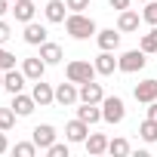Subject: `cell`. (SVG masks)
<instances>
[{
  "label": "cell",
  "mask_w": 157,
  "mask_h": 157,
  "mask_svg": "<svg viewBox=\"0 0 157 157\" xmlns=\"http://www.w3.org/2000/svg\"><path fill=\"white\" fill-rule=\"evenodd\" d=\"M34 108H37L34 96H25V93H16V96H13V111H16L19 117H28Z\"/></svg>",
  "instance_id": "20"
},
{
  "label": "cell",
  "mask_w": 157,
  "mask_h": 157,
  "mask_svg": "<svg viewBox=\"0 0 157 157\" xmlns=\"http://www.w3.org/2000/svg\"><path fill=\"white\" fill-rule=\"evenodd\" d=\"M108 142H111V139H108L105 132H90L83 145H86V154H90V157H99V154L108 151Z\"/></svg>",
  "instance_id": "13"
},
{
  "label": "cell",
  "mask_w": 157,
  "mask_h": 157,
  "mask_svg": "<svg viewBox=\"0 0 157 157\" xmlns=\"http://www.w3.org/2000/svg\"><path fill=\"white\" fill-rule=\"evenodd\" d=\"M25 43H31V46H40V43H46V37H49V31L43 28V25H37V22H28L25 25Z\"/></svg>",
  "instance_id": "15"
},
{
  "label": "cell",
  "mask_w": 157,
  "mask_h": 157,
  "mask_svg": "<svg viewBox=\"0 0 157 157\" xmlns=\"http://www.w3.org/2000/svg\"><path fill=\"white\" fill-rule=\"evenodd\" d=\"M132 96H136V102H142V105H148V102H154L157 99V80H142V83H136V90H132Z\"/></svg>",
  "instance_id": "10"
},
{
  "label": "cell",
  "mask_w": 157,
  "mask_h": 157,
  "mask_svg": "<svg viewBox=\"0 0 157 157\" xmlns=\"http://www.w3.org/2000/svg\"><path fill=\"white\" fill-rule=\"evenodd\" d=\"M10 68H16V56L0 46V71H10Z\"/></svg>",
  "instance_id": "28"
},
{
  "label": "cell",
  "mask_w": 157,
  "mask_h": 157,
  "mask_svg": "<svg viewBox=\"0 0 157 157\" xmlns=\"http://www.w3.org/2000/svg\"><path fill=\"white\" fill-rule=\"evenodd\" d=\"M10 10H13V6H10V0H0V16H6Z\"/></svg>",
  "instance_id": "36"
},
{
  "label": "cell",
  "mask_w": 157,
  "mask_h": 157,
  "mask_svg": "<svg viewBox=\"0 0 157 157\" xmlns=\"http://www.w3.org/2000/svg\"><path fill=\"white\" fill-rule=\"evenodd\" d=\"M93 65H96V71H99V74H105V77L117 71V59H114V52H111V49H102V52L96 56V62H93Z\"/></svg>",
  "instance_id": "16"
},
{
  "label": "cell",
  "mask_w": 157,
  "mask_h": 157,
  "mask_svg": "<svg viewBox=\"0 0 157 157\" xmlns=\"http://www.w3.org/2000/svg\"><path fill=\"white\" fill-rule=\"evenodd\" d=\"M108 154L126 157V154H129V142H126V139H111V142H108Z\"/></svg>",
  "instance_id": "24"
},
{
  "label": "cell",
  "mask_w": 157,
  "mask_h": 157,
  "mask_svg": "<svg viewBox=\"0 0 157 157\" xmlns=\"http://www.w3.org/2000/svg\"><path fill=\"white\" fill-rule=\"evenodd\" d=\"M46 154H49V157H68V145H65V142H52V145L46 148Z\"/></svg>",
  "instance_id": "30"
},
{
  "label": "cell",
  "mask_w": 157,
  "mask_h": 157,
  "mask_svg": "<svg viewBox=\"0 0 157 157\" xmlns=\"http://www.w3.org/2000/svg\"><path fill=\"white\" fill-rule=\"evenodd\" d=\"M139 49H142V52H148V56H151V52H157V25H154L148 34H142V40H139Z\"/></svg>",
  "instance_id": "23"
},
{
  "label": "cell",
  "mask_w": 157,
  "mask_h": 157,
  "mask_svg": "<svg viewBox=\"0 0 157 157\" xmlns=\"http://www.w3.org/2000/svg\"><path fill=\"white\" fill-rule=\"evenodd\" d=\"M56 102L65 105V108H68V105H77V102H80V90H77L71 80H68V83H59V86H56Z\"/></svg>",
  "instance_id": "7"
},
{
  "label": "cell",
  "mask_w": 157,
  "mask_h": 157,
  "mask_svg": "<svg viewBox=\"0 0 157 157\" xmlns=\"http://www.w3.org/2000/svg\"><path fill=\"white\" fill-rule=\"evenodd\" d=\"M68 3H65V0H49V3H46V19L52 22V25H65V19H68Z\"/></svg>",
  "instance_id": "18"
},
{
  "label": "cell",
  "mask_w": 157,
  "mask_h": 157,
  "mask_svg": "<svg viewBox=\"0 0 157 157\" xmlns=\"http://www.w3.org/2000/svg\"><path fill=\"white\" fill-rule=\"evenodd\" d=\"M77 117H80V120H86V123L93 126V123H99V120H102V108H99V105H90V102H83L80 108H77Z\"/></svg>",
  "instance_id": "22"
},
{
  "label": "cell",
  "mask_w": 157,
  "mask_h": 157,
  "mask_svg": "<svg viewBox=\"0 0 157 157\" xmlns=\"http://www.w3.org/2000/svg\"><path fill=\"white\" fill-rule=\"evenodd\" d=\"M126 117V105L120 96H105L102 99V120L105 123H120Z\"/></svg>",
  "instance_id": "3"
},
{
  "label": "cell",
  "mask_w": 157,
  "mask_h": 157,
  "mask_svg": "<svg viewBox=\"0 0 157 157\" xmlns=\"http://www.w3.org/2000/svg\"><path fill=\"white\" fill-rule=\"evenodd\" d=\"M16 117H19V114H16L13 108H0V129L10 132V129L16 126Z\"/></svg>",
  "instance_id": "26"
},
{
  "label": "cell",
  "mask_w": 157,
  "mask_h": 157,
  "mask_svg": "<svg viewBox=\"0 0 157 157\" xmlns=\"http://www.w3.org/2000/svg\"><path fill=\"white\" fill-rule=\"evenodd\" d=\"M139 22H142V16L136 10H123L117 16V31L120 34H132V31H139Z\"/></svg>",
  "instance_id": "11"
},
{
  "label": "cell",
  "mask_w": 157,
  "mask_h": 157,
  "mask_svg": "<svg viewBox=\"0 0 157 157\" xmlns=\"http://www.w3.org/2000/svg\"><path fill=\"white\" fill-rule=\"evenodd\" d=\"M139 136H142L145 142H157V120H151V117H148V120L139 126Z\"/></svg>",
  "instance_id": "25"
},
{
  "label": "cell",
  "mask_w": 157,
  "mask_h": 157,
  "mask_svg": "<svg viewBox=\"0 0 157 157\" xmlns=\"http://www.w3.org/2000/svg\"><path fill=\"white\" fill-rule=\"evenodd\" d=\"M86 136H90V123L86 120H71L68 126H65V139L68 142H86Z\"/></svg>",
  "instance_id": "14"
},
{
  "label": "cell",
  "mask_w": 157,
  "mask_h": 157,
  "mask_svg": "<svg viewBox=\"0 0 157 157\" xmlns=\"http://www.w3.org/2000/svg\"><path fill=\"white\" fill-rule=\"evenodd\" d=\"M145 65H148V52H142V49H129L117 59V71H123V74H136Z\"/></svg>",
  "instance_id": "4"
},
{
  "label": "cell",
  "mask_w": 157,
  "mask_h": 157,
  "mask_svg": "<svg viewBox=\"0 0 157 157\" xmlns=\"http://www.w3.org/2000/svg\"><path fill=\"white\" fill-rule=\"evenodd\" d=\"M10 3H16V0H10Z\"/></svg>",
  "instance_id": "39"
},
{
  "label": "cell",
  "mask_w": 157,
  "mask_h": 157,
  "mask_svg": "<svg viewBox=\"0 0 157 157\" xmlns=\"http://www.w3.org/2000/svg\"><path fill=\"white\" fill-rule=\"evenodd\" d=\"M102 99H105V90H102V83H96V80H90V83H80V102L102 105Z\"/></svg>",
  "instance_id": "12"
},
{
  "label": "cell",
  "mask_w": 157,
  "mask_h": 157,
  "mask_svg": "<svg viewBox=\"0 0 157 157\" xmlns=\"http://www.w3.org/2000/svg\"><path fill=\"white\" fill-rule=\"evenodd\" d=\"M0 90H3V71H0Z\"/></svg>",
  "instance_id": "37"
},
{
  "label": "cell",
  "mask_w": 157,
  "mask_h": 157,
  "mask_svg": "<svg viewBox=\"0 0 157 157\" xmlns=\"http://www.w3.org/2000/svg\"><path fill=\"white\" fill-rule=\"evenodd\" d=\"M65 3H68L71 13H83V10H90V0H65Z\"/></svg>",
  "instance_id": "31"
},
{
  "label": "cell",
  "mask_w": 157,
  "mask_h": 157,
  "mask_svg": "<svg viewBox=\"0 0 157 157\" xmlns=\"http://www.w3.org/2000/svg\"><path fill=\"white\" fill-rule=\"evenodd\" d=\"M6 151H10V142H6V132L0 129V154H6Z\"/></svg>",
  "instance_id": "34"
},
{
  "label": "cell",
  "mask_w": 157,
  "mask_h": 157,
  "mask_svg": "<svg viewBox=\"0 0 157 157\" xmlns=\"http://www.w3.org/2000/svg\"><path fill=\"white\" fill-rule=\"evenodd\" d=\"M142 19H145L148 25H157V3H154V0H148V3H145V13H142Z\"/></svg>",
  "instance_id": "29"
},
{
  "label": "cell",
  "mask_w": 157,
  "mask_h": 157,
  "mask_svg": "<svg viewBox=\"0 0 157 157\" xmlns=\"http://www.w3.org/2000/svg\"><path fill=\"white\" fill-rule=\"evenodd\" d=\"M40 59H43L46 65H59V62H62V46H59V43H49V40L40 43Z\"/></svg>",
  "instance_id": "21"
},
{
  "label": "cell",
  "mask_w": 157,
  "mask_h": 157,
  "mask_svg": "<svg viewBox=\"0 0 157 157\" xmlns=\"http://www.w3.org/2000/svg\"><path fill=\"white\" fill-rule=\"evenodd\" d=\"M96 65L93 62H83V59H74V62H68V68H65V77L71 83H90V80H96Z\"/></svg>",
  "instance_id": "2"
},
{
  "label": "cell",
  "mask_w": 157,
  "mask_h": 157,
  "mask_svg": "<svg viewBox=\"0 0 157 157\" xmlns=\"http://www.w3.org/2000/svg\"><path fill=\"white\" fill-rule=\"evenodd\" d=\"M25 71H16V68H10V71H3V90L10 93V96H16V93H22L25 90Z\"/></svg>",
  "instance_id": "6"
},
{
  "label": "cell",
  "mask_w": 157,
  "mask_h": 157,
  "mask_svg": "<svg viewBox=\"0 0 157 157\" xmlns=\"http://www.w3.org/2000/svg\"><path fill=\"white\" fill-rule=\"evenodd\" d=\"M13 16H16V22H22V25L34 22V0H16V3H13Z\"/></svg>",
  "instance_id": "17"
},
{
  "label": "cell",
  "mask_w": 157,
  "mask_h": 157,
  "mask_svg": "<svg viewBox=\"0 0 157 157\" xmlns=\"http://www.w3.org/2000/svg\"><path fill=\"white\" fill-rule=\"evenodd\" d=\"M31 139H34V145H37V148H43V151H46V148L56 142V126H52V123H37V126L31 129Z\"/></svg>",
  "instance_id": "5"
},
{
  "label": "cell",
  "mask_w": 157,
  "mask_h": 157,
  "mask_svg": "<svg viewBox=\"0 0 157 157\" xmlns=\"http://www.w3.org/2000/svg\"><path fill=\"white\" fill-rule=\"evenodd\" d=\"M129 3H132V0H108V6H111V10H117V13L129 10Z\"/></svg>",
  "instance_id": "33"
},
{
  "label": "cell",
  "mask_w": 157,
  "mask_h": 157,
  "mask_svg": "<svg viewBox=\"0 0 157 157\" xmlns=\"http://www.w3.org/2000/svg\"><path fill=\"white\" fill-rule=\"evenodd\" d=\"M22 71H25V77L34 83V80H40V77L46 74V62L40 59V56H31V59H25L22 62Z\"/></svg>",
  "instance_id": "9"
},
{
  "label": "cell",
  "mask_w": 157,
  "mask_h": 157,
  "mask_svg": "<svg viewBox=\"0 0 157 157\" xmlns=\"http://www.w3.org/2000/svg\"><path fill=\"white\" fill-rule=\"evenodd\" d=\"M10 37H13V28H10V25H6L3 19H0V46H3V43L10 40Z\"/></svg>",
  "instance_id": "32"
},
{
  "label": "cell",
  "mask_w": 157,
  "mask_h": 157,
  "mask_svg": "<svg viewBox=\"0 0 157 157\" xmlns=\"http://www.w3.org/2000/svg\"><path fill=\"white\" fill-rule=\"evenodd\" d=\"M96 43H99V49H117L120 46V31H114V28H105V31H99L96 34Z\"/></svg>",
  "instance_id": "19"
},
{
  "label": "cell",
  "mask_w": 157,
  "mask_h": 157,
  "mask_svg": "<svg viewBox=\"0 0 157 157\" xmlns=\"http://www.w3.org/2000/svg\"><path fill=\"white\" fill-rule=\"evenodd\" d=\"M148 117H151V120H157V99H154V102H148Z\"/></svg>",
  "instance_id": "35"
},
{
  "label": "cell",
  "mask_w": 157,
  "mask_h": 157,
  "mask_svg": "<svg viewBox=\"0 0 157 157\" xmlns=\"http://www.w3.org/2000/svg\"><path fill=\"white\" fill-rule=\"evenodd\" d=\"M139 3H148V0H139Z\"/></svg>",
  "instance_id": "38"
},
{
  "label": "cell",
  "mask_w": 157,
  "mask_h": 157,
  "mask_svg": "<svg viewBox=\"0 0 157 157\" xmlns=\"http://www.w3.org/2000/svg\"><path fill=\"white\" fill-rule=\"evenodd\" d=\"M31 96H34V102H37L40 108H46V105H52V102H56V90H52L49 83H43V77H40V80H34Z\"/></svg>",
  "instance_id": "8"
},
{
  "label": "cell",
  "mask_w": 157,
  "mask_h": 157,
  "mask_svg": "<svg viewBox=\"0 0 157 157\" xmlns=\"http://www.w3.org/2000/svg\"><path fill=\"white\" fill-rule=\"evenodd\" d=\"M13 151H16L19 157H34V154H37V145H34V139H31V142H19Z\"/></svg>",
  "instance_id": "27"
},
{
  "label": "cell",
  "mask_w": 157,
  "mask_h": 157,
  "mask_svg": "<svg viewBox=\"0 0 157 157\" xmlns=\"http://www.w3.org/2000/svg\"><path fill=\"white\" fill-rule=\"evenodd\" d=\"M65 31H68L74 40H90V37L99 34L96 22H93L90 16H83V13H68V19H65Z\"/></svg>",
  "instance_id": "1"
}]
</instances>
